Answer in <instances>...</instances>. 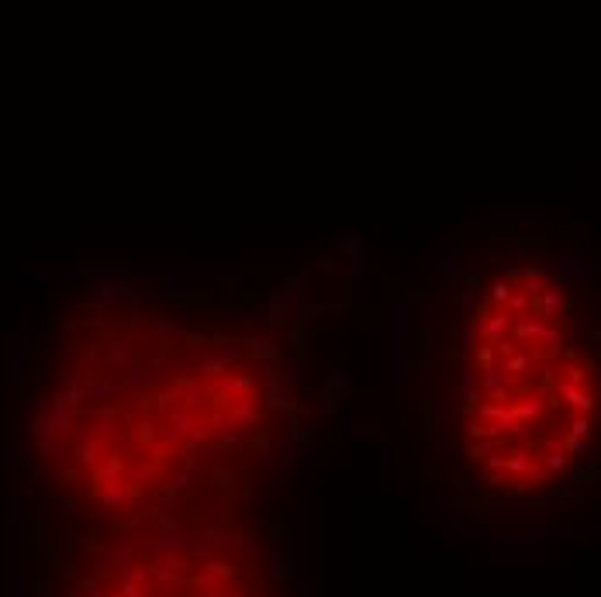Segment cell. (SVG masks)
<instances>
[{"instance_id": "obj_1", "label": "cell", "mask_w": 601, "mask_h": 597, "mask_svg": "<svg viewBox=\"0 0 601 597\" xmlns=\"http://www.w3.org/2000/svg\"><path fill=\"white\" fill-rule=\"evenodd\" d=\"M349 387H352V383H349V377L343 373V366H332V373L325 380V411H335V401L346 397Z\"/></svg>"}, {"instance_id": "obj_2", "label": "cell", "mask_w": 601, "mask_h": 597, "mask_svg": "<svg viewBox=\"0 0 601 597\" xmlns=\"http://www.w3.org/2000/svg\"><path fill=\"white\" fill-rule=\"evenodd\" d=\"M508 325H511V315H508V311L491 315L484 325H480V335H484V339H491V342H498V339H501V332H508Z\"/></svg>"}, {"instance_id": "obj_3", "label": "cell", "mask_w": 601, "mask_h": 597, "mask_svg": "<svg viewBox=\"0 0 601 597\" xmlns=\"http://www.w3.org/2000/svg\"><path fill=\"white\" fill-rule=\"evenodd\" d=\"M508 297H511V287H508L505 280H501V283H494V287H491V301H498V304L505 301V304H508Z\"/></svg>"}, {"instance_id": "obj_4", "label": "cell", "mask_w": 601, "mask_h": 597, "mask_svg": "<svg viewBox=\"0 0 601 597\" xmlns=\"http://www.w3.org/2000/svg\"><path fill=\"white\" fill-rule=\"evenodd\" d=\"M588 428H591V425H588V418H577V421L570 425V439H581V435H588Z\"/></svg>"}, {"instance_id": "obj_5", "label": "cell", "mask_w": 601, "mask_h": 597, "mask_svg": "<svg viewBox=\"0 0 601 597\" xmlns=\"http://www.w3.org/2000/svg\"><path fill=\"white\" fill-rule=\"evenodd\" d=\"M487 452H491V442H480V445H470V456H474V459H484V456H487Z\"/></svg>"}, {"instance_id": "obj_6", "label": "cell", "mask_w": 601, "mask_h": 597, "mask_svg": "<svg viewBox=\"0 0 601 597\" xmlns=\"http://www.w3.org/2000/svg\"><path fill=\"white\" fill-rule=\"evenodd\" d=\"M567 449H570V452H584V442H581V439H567Z\"/></svg>"}]
</instances>
